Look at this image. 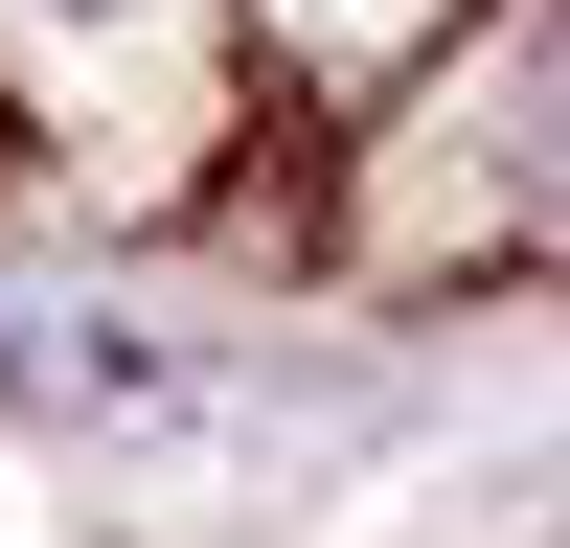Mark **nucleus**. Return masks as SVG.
<instances>
[{
	"mask_svg": "<svg viewBox=\"0 0 570 548\" xmlns=\"http://www.w3.org/2000/svg\"><path fill=\"white\" fill-rule=\"evenodd\" d=\"M23 69H91V46H183V0H0Z\"/></svg>",
	"mask_w": 570,
	"mask_h": 548,
	"instance_id": "obj_2",
	"label": "nucleus"
},
{
	"mask_svg": "<svg viewBox=\"0 0 570 548\" xmlns=\"http://www.w3.org/2000/svg\"><path fill=\"white\" fill-rule=\"evenodd\" d=\"M297 23H343V0H297Z\"/></svg>",
	"mask_w": 570,
	"mask_h": 548,
	"instance_id": "obj_3",
	"label": "nucleus"
},
{
	"mask_svg": "<svg viewBox=\"0 0 570 548\" xmlns=\"http://www.w3.org/2000/svg\"><path fill=\"white\" fill-rule=\"evenodd\" d=\"M480 115H502V183H525V206H570V0H525V23H502Z\"/></svg>",
	"mask_w": 570,
	"mask_h": 548,
	"instance_id": "obj_1",
	"label": "nucleus"
}]
</instances>
